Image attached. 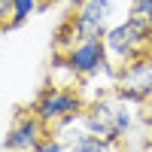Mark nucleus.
Masks as SVG:
<instances>
[{"instance_id": "obj_1", "label": "nucleus", "mask_w": 152, "mask_h": 152, "mask_svg": "<svg viewBox=\"0 0 152 152\" xmlns=\"http://www.w3.org/2000/svg\"><path fill=\"white\" fill-rule=\"evenodd\" d=\"M131 107L134 104H128V100H122L116 94L85 100V107L79 113V125L91 134H100V137L125 143L131 128H134V110Z\"/></svg>"}, {"instance_id": "obj_2", "label": "nucleus", "mask_w": 152, "mask_h": 152, "mask_svg": "<svg viewBox=\"0 0 152 152\" xmlns=\"http://www.w3.org/2000/svg\"><path fill=\"white\" fill-rule=\"evenodd\" d=\"M104 49H107V58L113 67H125L137 58H146L152 52V34L146 28V21L128 15L125 21L110 24L107 34H104Z\"/></svg>"}, {"instance_id": "obj_3", "label": "nucleus", "mask_w": 152, "mask_h": 152, "mask_svg": "<svg viewBox=\"0 0 152 152\" xmlns=\"http://www.w3.org/2000/svg\"><path fill=\"white\" fill-rule=\"evenodd\" d=\"M82 107H85V97L79 94V88H73V85H46L43 91L37 94L31 113L46 128H58V125H64V122L79 119Z\"/></svg>"}, {"instance_id": "obj_4", "label": "nucleus", "mask_w": 152, "mask_h": 152, "mask_svg": "<svg viewBox=\"0 0 152 152\" xmlns=\"http://www.w3.org/2000/svg\"><path fill=\"white\" fill-rule=\"evenodd\" d=\"M64 67H67V73L73 79H91V76H100V73L119 76V70L107 58L104 40H79V43H73L64 52Z\"/></svg>"}, {"instance_id": "obj_5", "label": "nucleus", "mask_w": 152, "mask_h": 152, "mask_svg": "<svg viewBox=\"0 0 152 152\" xmlns=\"http://www.w3.org/2000/svg\"><path fill=\"white\" fill-rule=\"evenodd\" d=\"M116 3L113 0H82L67 18V28L73 31V40H104L107 28L113 24Z\"/></svg>"}, {"instance_id": "obj_6", "label": "nucleus", "mask_w": 152, "mask_h": 152, "mask_svg": "<svg viewBox=\"0 0 152 152\" xmlns=\"http://www.w3.org/2000/svg\"><path fill=\"white\" fill-rule=\"evenodd\" d=\"M49 134V128L34 116V113H21L15 125L3 137V152H34V146Z\"/></svg>"}, {"instance_id": "obj_7", "label": "nucleus", "mask_w": 152, "mask_h": 152, "mask_svg": "<svg viewBox=\"0 0 152 152\" xmlns=\"http://www.w3.org/2000/svg\"><path fill=\"white\" fill-rule=\"evenodd\" d=\"M58 128H67L70 131L67 137H61L64 146H67V152H122V143L119 140H110V137H100V134L85 131L79 125V119L64 122V125H58Z\"/></svg>"}, {"instance_id": "obj_8", "label": "nucleus", "mask_w": 152, "mask_h": 152, "mask_svg": "<svg viewBox=\"0 0 152 152\" xmlns=\"http://www.w3.org/2000/svg\"><path fill=\"white\" fill-rule=\"evenodd\" d=\"M40 3H43V0H12V15H9L6 28H18V24H24L31 15H37Z\"/></svg>"}, {"instance_id": "obj_9", "label": "nucleus", "mask_w": 152, "mask_h": 152, "mask_svg": "<svg viewBox=\"0 0 152 152\" xmlns=\"http://www.w3.org/2000/svg\"><path fill=\"white\" fill-rule=\"evenodd\" d=\"M34 152H67V146H64V140H61L58 134H46L43 140L34 146Z\"/></svg>"}, {"instance_id": "obj_10", "label": "nucleus", "mask_w": 152, "mask_h": 152, "mask_svg": "<svg viewBox=\"0 0 152 152\" xmlns=\"http://www.w3.org/2000/svg\"><path fill=\"white\" fill-rule=\"evenodd\" d=\"M9 15H12V0H0V28L9 24Z\"/></svg>"}, {"instance_id": "obj_11", "label": "nucleus", "mask_w": 152, "mask_h": 152, "mask_svg": "<svg viewBox=\"0 0 152 152\" xmlns=\"http://www.w3.org/2000/svg\"><path fill=\"white\" fill-rule=\"evenodd\" d=\"M143 149H146V152H152V122L146 125V140H143Z\"/></svg>"}, {"instance_id": "obj_12", "label": "nucleus", "mask_w": 152, "mask_h": 152, "mask_svg": "<svg viewBox=\"0 0 152 152\" xmlns=\"http://www.w3.org/2000/svg\"><path fill=\"white\" fill-rule=\"evenodd\" d=\"M140 21H146V28H149V34H152V12H149L146 18H140Z\"/></svg>"}]
</instances>
